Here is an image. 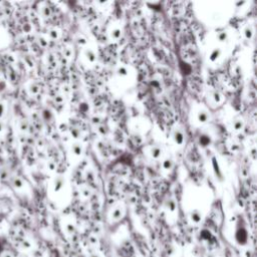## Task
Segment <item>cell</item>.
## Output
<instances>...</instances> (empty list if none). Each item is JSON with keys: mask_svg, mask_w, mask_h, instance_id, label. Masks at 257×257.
<instances>
[{"mask_svg": "<svg viewBox=\"0 0 257 257\" xmlns=\"http://www.w3.org/2000/svg\"><path fill=\"white\" fill-rule=\"evenodd\" d=\"M175 139H176V142H177L178 144H182V143H183V141H184L183 134H182V133H180V132H177Z\"/></svg>", "mask_w": 257, "mask_h": 257, "instance_id": "obj_3", "label": "cell"}, {"mask_svg": "<svg viewBox=\"0 0 257 257\" xmlns=\"http://www.w3.org/2000/svg\"><path fill=\"white\" fill-rule=\"evenodd\" d=\"M163 166H164L165 169H170V168L172 167V161H171V160H166V161H164Z\"/></svg>", "mask_w": 257, "mask_h": 257, "instance_id": "obj_6", "label": "cell"}, {"mask_svg": "<svg viewBox=\"0 0 257 257\" xmlns=\"http://www.w3.org/2000/svg\"><path fill=\"white\" fill-rule=\"evenodd\" d=\"M73 152H74L76 155H79V154H80V152H81L80 147H79V146H77V145H74V147H73Z\"/></svg>", "mask_w": 257, "mask_h": 257, "instance_id": "obj_8", "label": "cell"}, {"mask_svg": "<svg viewBox=\"0 0 257 257\" xmlns=\"http://www.w3.org/2000/svg\"><path fill=\"white\" fill-rule=\"evenodd\" d=\"M219 55H220V50L219 49H214L212 52H211V54H210V59L212 60V61H214V60H216L218 57H219Z\"/></svg>", "mask_w": 257, "mask_h": 257, "instance_id": "obj_1", "label": "cell"}, {"mask_svg": "<svg viewBox=\"0 0 257 257\" xmlns=\"http://www.w3.org/2000/svg\"><path fill=\"white\" fill-rule=\"evenodd\" d=\"M198 118L200 121H207L208 119V113L206 111H200L198 114Z\"/></svg>", "mask_w": 257, "mask_h": 257, "instance_id": "obj_2", "label": "cell"}, {"mask_svg": "<svg viewBox=\"0 0 257 257\" xmlns=\"http://www.w3.org/2000/svg\"><path fill=\"white\" fill-rule=\"evenodd\" d=\"M226 38H227V33H226V32L222 31V32H220V33L218 34V39H219L220 41H224Z\"/></svg>", "mask_w": 257, "mask_h": 257, "instance_id": "obj_5", "label": "cell"}, {"mask_svg": "<svg viewBox=\"0 0 257 257\" xmlns=\"http://www.w3.org/2000/svg\"><path fill=\"white\" fill-rule=\"evenodd\" d=\"M242 121H240V120H236L235 121V123H234V127H235V130H240L241 127H242Z\"/></svg>", "mask_w": 257, "mask_h": 257, "instance_id": "obj_7", "label": "cell"}, {"mask_svg": "<svg viewBox=\"0 0 257 257\" xmlns=\"http://www.w3.org/2000/svg\"><path fill=\"white\" fill-rule=\"evenodd\" d=\"M161 155V150L159 148H153L152 150V156L154 158H158Z\"/></svg>", "mask_w": 257, "mask_h": 257, "instance_id": "obj_4", "label": "cell"}]
</instances>
